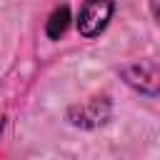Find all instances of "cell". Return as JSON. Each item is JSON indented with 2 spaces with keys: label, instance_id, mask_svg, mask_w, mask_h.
I'll list each match as a JSON object with an SVG mask.
<instances>
[{
  "label": "cell",
  "instance_id": "cell-1",
  "mask_svg": "<svg viewBox=\"0 0 160 160\" xmlns=\"http://www.w3.org/2000/svg\"><path fill=\"white\" fill-rule=\"evenodd\" d=\"M122 80L140 95H160V65L150 60L130 62L120 70Z\"/></svg>",
  "mask_w": 160,
  "mask_h": 160
},
{
  "label": "cell",
  "instance_id": "cell-5",
  "mask_svg": "<svg viewBox=\"0 0 160 160\" xmlns=\"http://www.w3.org/2000/svg\"><path fill=\"white\" fill-rule=\"evenodd\" d=\"M150 10H152V15H155V20H158V25H160V2H152Z\"/></svg>",
  "mask_w": 160,
  "mask_h": 160
},
{
  "label": "cell",
  "instance_id": "cell-4",
  "mask_svg": "<svg viewBox=\"0 0 160 160\" xmlns=\"http://www.w3.org/2000/svg\"><path fill=\"white\" fill-rule=\"evenodd\" d=\"M68 25H70V10H68V5H60V8H55L52 15L48 18L45 32H48L50 40H58V38L68 30Z\"/></svg>",
  "mask_w": 160,
  "mask_h": 160
},
{
  "label": "cell",
  "instance_id": "cell-2",
  "mask_svg": "<svg viewBox=\"0 0 160 160\" xmlns=\"http://www.w3.org/2000/svg\"><path fill=\"white\" fill-rule=\"evenodd\" d=\"M115 5L112 2H85L78 12V30L85 38H95L105 30Z\"/></svg>",
  "mask_w": 160,
  "mask_h": 160
},
{
  "label": "cell",
  "instance_id": "cell-3",
  "mask_svg": "<svg viewBox=\"0 0 160 160\" xmlns=\"http://www.w3.org/2000/svg\"><path fill=\"white\" fill-rule=\"evenodd\" d=\"M110 115V102L105 98H95V100H88V102H80L75 108H70L68 118L72 125H80V128H95V125H102Z\"/></svg>",
  "mask_w": 160,
  "mask_h": 160
}]
</instances>
